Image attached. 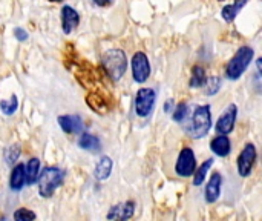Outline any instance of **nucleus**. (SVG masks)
Here are the masks:
<instances>
[{
	"label": "nucleus",
	"mask_w": 262,
	"mask_h": 221,
	"mask_svg": "<svg viewBox=\"0 0 262 221\" xmlns=\"http://www.w3.org/2000/svg\"><path fill=\"white\" fill-rule=\"evenodd\" d=\"M183 129L193 140L204 138L209 134V131L212 129V111H210V105L196 106Z\"/></svg>",
	"instance_id": "obj_1"
},
{
	"label": "nucleus",
	"mask_w": 262,
	"mask_h": 221,
	"mask_svg": "<svg viewBox=\"0 0 262 221\" xmlns=\"http://www.w3.org/2000/svg\"><path fill=\"white\" fill-rule=\"evenodd\" d=\"M66 172L58 166H46L38 174V194L43 198H51L55 191L63 185Z\"/></svg>",
	"instance_id": "obj_2"
},
{
	"label": "nucleus",
	"mask_w": 262,
	"mask_h": 221,
	"mask_svg": "<svg viewBox=\"0 0 262 221\" xmlns=\"http://www.w3.org/2000/svg\"><path fill=\"white\" fill-rule=\"evenodd\" d=\"M101 65L106 71V74L114 80L118 82L127 69V57L123 49H107L101 55Z\"/></svg>",
	"instance_id": "obj_3"
},
{
	"label": "nucleus",
	"mask_w": 262,
	"mask_h": 221,
	"mask_svg": "<svg viewBox=\"0 0 262 221\" xmlns=\"http://www.w3.org/2000/svg\"><path fill=\"white\" fill-rule=\"evenodd\" d=\"M255 57V49L252 46H241L236 54L230 58V62L226 66V77L229 80H238L250 66Z\"/></svg>",
	"instance_id": "obj_4"
},
{
	"label": "nucleus",
	"mask_w": 262,
	"mask_h": 221,
	"mask_svg": "<svg viewBox=\"0 0 262 221\" xmlns=\"http://www.w3.org/2000/svg\"><path fill=\"white\" fill-rule=\"evenodd\" d=\"M157 94L150 88H140L135 94V112L138 117L147 118L155 106Z\"/></svg>",
	"instance_id": "obj_5"
},
{
	"label": "nucleus",
	"mask_w": 262,
	"mask_h": 221,
	"mask_svg": "<svg viewBox=\"0 0 262 221\" xmlns=\"http://www.w3.org/2000/svg\"><path fill=\"white\" fill-rule=\"evenodd\" d=\"M196 169V158H195V152L192 151V148H183L181 152L178 154L177 158V165H175V174L178 177L187 178L190 175H193Z\"/></svg>",
	"instance_id": "obj_6"
},
{
	"label": "nucleus",
	"mask_w": 262,
	"mask_h": 221,
	"mask_svg": "<svg viewBox=\"0 0 262 221\" xmlns=\"http://www.w3.org/2000/svg\"><path fill=\"white\" fill-rule=\"evenodd\" d=\"M130 66H132V77L138 85H143L149 80L150 77V62L149 57L144 52H135L132 60H130Z\"/></svg>",
	"instance_id": "obj_7"
},
{
	"label": "nucleus",
	"mask_w": 262,
	"mask_h": 221,
	"mask_svg": "<svg viewBox=\"0 0 262 221\" xmlns=\"http://www.w3.org/2000/svg\"><path fill=\"white\" fill-rule=\"evenodd\" d=\"M255 162H256V148H255L253 143H247L243 148V151H241V154H239V157L236 160L238 174L241 177H244V178L249 177L252 174Z\"/></svg>",
	"instance_id": "obj_8"
},
{
	"label": "nucleus",
	"mask_w": 262,
	"mask_h": 221,
	"mask_svg": "<svg viewBox=\"0 0 262 221\" xmlns=\"http://www.w3.org/2000/svg\"><path fill=\"white\" fill-rule=\"evenodd\" d=\"M236 118H238V106L235 103H230L226 111L220 115L216 125H215V131L218 134H223V135H229L233 132L235 129V123H236Z\"/></svg>",
	"instance_id": "obj_9"
},
{
	"label": "nucleus",
	"mask_w": 262,
	"mask_h": 221,
	"mask_svg": "<svg viewBox=\"0 0 262 221\" xmlns=\"http://www.w3.org/2000/svg\"><path fill=\"white\" fill-rule=\"evenodd\" d=\"M135 202L129 200V202H124V203H120V205H115L109 209L106 218L107 220H129L134 217L135 214Z\"/></svg>",
	"instance_id": "obj_10"
},
{
	"label": "nucleus",
	"mask_w": 262,
	"mask_h": 221,
	"mask_svg": "<svg viewBox=\"0 0 262 221\" xmlns=\"http://www.w3.org/2000/svg\"><path fill=\"white\" fill-rule=\"evenodd\" d=\"M61 18V29L64 34H71L80 25V14L69 5H64L60 12Z\"/></svg>",
	"instance_id": "obj_11"
},
{
	"label": "nucleus",
	"mask_w": 262,
	"mask_h": 221,
	"mask_svg": "<svg viewBox=\"0 0 262 221\" xmlns=\"http://www.w3.org/2000/svg\"><path fill=\"white\" fill-rule=\"evenodd\" d=\"M221 188H223V175L220 172H213L209 183L206 185V191H204V197L209 205L218 202V198L221 195Z\"/></svg>",
	"instance_id": "obj_12"
},
{
	"label": "nucleus",
	"mask_w": 262,
	"mask_h": 221,
	"mask_svg": "<svg viewBox=\"0 0 262 221\" xmlns=\"http://www.w3.org/2000/svg\"><path fill=\"white\" fill-rule=\"evenodd\" d=\"M57 122H58L60 129L68 135L80 134L83 131V123H81L80 115H60Z\"/></svg>",
	"instance_id": "obj_13"
},
{
	"label": "nucleus",
	"mask_w": 262,
	"mask_h": 221,
	"mask_svg": "<svg viewBox=\"0 0 262 221\" xmlns=\"http://www.w3.org/2000/svg\"><path fill=\"white\" fill-rule=\"evenodd\" d=\"M210 149H212V152H213L215 155L226 158V157H229L230 152H232V143H230V140H229L227 135L220 134L218 137H215V138L210 142Z\"/></svg>",
	"instance_id": "obj_14"
},
{
	"label": "nucleus",
	"mask_w": 262,
	"mask_h": 221,
	"mask_svg": "<svg viewBox=\"0 0 262 221\" xmlns=\"http://www.w3.org/2000/svg\"><path fill=\"white\" fill-rule=\"evenodd\" d=\"M25 186H26L25 165L17 163V165L12 166V172H11V177H9V188H11L12 192H20Z\"/></svg>",
	"instance_id": "obj_15"
},
{
	"label": "nucleus",
	"mask_w": 262,
	"mask_h": 221,
	"mask_svg": "<svg viewBox=\"0 0 262 221\" xmlns=\"http://www.w3.org/2000/svg\"><path fill=\"white\" fill-rule=\"evenodd\" d=\"M112 168H114V162L109 155H103L97 165H95V169H94V177L95 180L98 182H104L111 177L112 174Z\"/></svg>",
	"instance_id": "obj_16"
},
{
	"label": "nucleus",
	"mask_w": 262,
	"mask_h": 221,
	"mask_svg": "<svg viewBox=\"0 0 262 221\" xmlns=\"http://www.w3.org/2000/svg\"><path fill=\"white\" fill-rule=\"evenodd\" d=\"M78 148H81L83 151H88V152H92V154H97L101 151V142L97 135H92V134H88V132H83L78 138Z\"/></svg>",
	"instance_id": "obj_17"
},
{
	"label": "nucleus",
	"mask_w": 262,
	"mask_h": 221,
	"mask_svg": "<svg viewBox=\"0 0 262 221\" xmlns=\"http://www.w3.org/2000/svg\"><path fill=\"white\" fill-rule=\"evenodd\" d=\"M40 174V160L37 157L31 158L26 165H25V180L28 186H32L37 183Z\"/></svg>",
	"instance_id": "obj_18"
},
{
	"label": "nucleus",
	"mask_w": 262,
	"mask_h": 221,
	"mask_svg": "<svg viewBox=\"0 0 262 221\" xmlns=\"http://www.w3.org/2000/svg\"><path fill=\"white\" fill-rule=\"evenodd\" d=\"M247 2H249V0H235L232 5H226V6L221 9L223 18H224L227 23H232V22L236 18V15L241 12V9L247 5Z\"/></svg>",
	"instance_id": "obj_19"
},
{
	"label": "nucleus",
	"mask_w": 262,
	"mask_h": 221,
	"mask_svg": "<svg viewBox=\"0 0 262 221\" xmlns=\"http://www.w3.org/2000/svg\"><path fill=\"white\" fill-rule=\"evenodd\" d=\"M213 163H215L213 158H207L200 168L195 169V172H193V186L198 188V186H201V185L204 183V180H206V177H207L210 168L213 166Z\"/></svg>",
	"instance_id": "obj_20"
},
{
	"label": "nucleus",
	"mask_w": 262,
	"mask_h": 221,
	"mask_svg": "<svg viewBox=\"0 0 262 221\" xmlns=\"http://www.w3.org/2000/svg\"><path fill=\"white\" fill-rule=\"evenodd\" d=\"M204 80H206V69L201 65H195L192 68V77L189 80V86L193 89L201 88L204 85Z\"/></svg>",
	"instance_id": "obj_21"
},
{
	"label": "nucleus",
	"mask_w": 262,
	"mask_h": 221,
	"mask_svg": "<svg viewBox=\"0 0 262 221\" xmlns=\"http://www.w3.org/2000/svg\"><path fill=\"white\" fill-rule=\"evenodd\" d=\"M201 88H203V91H204L206 95H215V94H218V91L221 89V77L212 75V77L206 78L204 80V85Z\"/></svg>",
	"instance_id": "obj_22"
},
{
	"label": "nucleus",
	"mask_w": 262,
	"mask_h": 221,
	"mask_svg": "<svg viewBox=\"0 0 262 221\" xmlns=\"http://www.w3.org/2000/svg\"><path fill=\"white\" fill-rule=\"evenodd\" d=\"M17 108H18V97H17L15 94H12L9 98L0 102V111H2L5 115H12V114H15Z\"/></svg>",
	"instance_id": "obj_23"
},
{
	"label": "nucleus",
	"mask_w": 262,
	"mask_h": 221,
	"mask_svg": "<svg viewBox=\"0 0 262 221\" xmlns=\"http://www.w3.org/2000/svg\"><path fill=\"white\" fill-rule=\"evenodd\" d=\"M187 117H189V106H187V103H184V102L178 103L175 106V109H173L172 120L177 122V123H183Z\"/></svg>",
	"instance_id": "obj_24"
},
{
	"label": "nucleus",
	"mask_w": 262,
	"mask_h": 221,
	"mask_svg": "<svg viewBox=\"0 0 262 221\" xmlns=\"http://www.w3.org/2000/svg\"><path fill=\"white\" fill-rule=\"evenodd\" d=\"M18 157H20V146L18 145H12V146L6 148V151H5V160H6V163L9 166H14L17 163Z\"/></svg>",
	"instance_id": "obj_25"
},
{
	"label": "nucleus",
	"mask_w": 262,
	"mask_h": 221,
	"mask_svg": "<svg viewBox=\"0 0 262 221\" xmlns=\"http://www.w3.org/2000/svg\"><path fill=\"white\" fill-rule=\"evenodd\" d=\"M12 218H14L15 221H29V220H35V218H37V215H35L32 211L21 208V209H17V211L14 212Z\"/></svg>",
	"instance_id": "obj_26"
},
{
	"label": "nucleus",
	"mask_w": 262,
	"mask_h": 221,
	"mask_svg": "<svg viewBox=\"0 0 262 221\" xmlns=\"http://www.w3.org/2000/svg\"><path fill=\"white\" fill-rule=\"evenodd\" d=\"M14 35H15V38L18 40V42H26L28 40V32L23 29V28H20V26H17V28H14Z\"/></svg>",
	"instance_id": "obj_27"
},
{
	"label": "nucleus",
	"mask_w": 262,
	"mask_h": 221,
	"mask_svg": "<svg viewBox=\"0 0 262 221\" xmlns=\"http://www.w3.org/2000/svg\"><path fill=\"white\" fill-rule=\"evenodd\" d=\"M114 0H94V3L100 8H104V6H109Z\"/></svg>",
	"instance_id": "obj_28"
},
{
	"label": "nucleus",
	"mask_w": 262,
	"mask_h": 221,
	"mask_svg": "<svg viewBox=\"0 0 262 221\" xmlns=\"http://www.w3.org/2000/svg\"><path fill=\"white\" fill-rule=\"evenodd\" d=\"M172 108H173V100H172V98H169V100H167V103L164 105V111H166L167 114H170V112L173 111Z\"/></svg>",
	"instance_id": "obj_29"
},
{
	"label": "nucleus",
	"mask_w": 262,
	"mask_h": 221,
	"mask_svg": "<svg viewBox=\"0 0 262 221\" xmlns=\"http://www.w3.org/2000/svg\"><path fill=\"white\" fill-rule=\"evenodd\" d=\"M48 2H54V3H60V2H63V0H48Z\"/></svg>",
	"instance_id": "obj_30"
},
{
	"label": "nucleus",
	"mask_w": 262,
	"mask_h": 221,
	"mask_svg": "<svg viewBox=\"0 0 262 221\" xmlns=\"http://www.w3.org/2000/svg\"><path fill=\"white\" fill-rule=\"evenodd\" d=\"M218 2H226V0H218Z\"/></svg>",
	"instance_id": "obj_31"
}]
</instances>
